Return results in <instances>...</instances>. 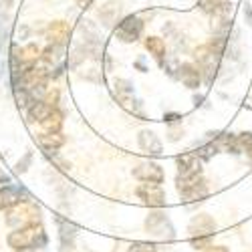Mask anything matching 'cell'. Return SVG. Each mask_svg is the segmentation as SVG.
<instances>
[{
  "label": "cell",
  "mask_w": 252,
  "mask_h": 252,
  "mask_svg": "<svg viewBox=\"0 0 252 252\" xmlns=\"http://www.w3.org/2000/svg\"><path fill=\"white\" fill-rule=\"evenodd\" d=\"M6 242L12 250H40L49 244L45 226L36 222L25 228H16L6 236Z\"/></svg>",
  "instance_id": "6da1fadb"
},
{
  "label": "cell",
  "mask_w": 252,
  "mask_h": 252,
  "mask_svg": "<svg viewBox=\"0 0 252 252\" xmlns=\"http://www.w3.org/2000/svg\"><path fill=\"white\" fill-rule=\"evenodd\" d=\"M176 190L184 204H198L210 194L208 182L204 180L202 174L200 176H178Z\"/></svg>",
  "instance_id": "7a4b0ae2"
},
{
  "label": "cell",
  "mask_w": 252,
  "mask_h": 252,
  "mask_svg": "<svg viewBox=\"0 0 252 252\" xmlns=\"http://www.w3.org/2000/svg\"><path fill=\"white\" fill-rule=\"evenodd\" d=\"M4 220L12 230L36 224V222H40V208L31 198L23 200V202H18V204H14L12 208L6 210V218Z\"/></svg>",
  "instance_id": "3957f363"
},
{
  "label": "cell",
  "mask_w": 252,
  "mask_h": 252,
  "mask_svg": "<svg viewBox=\"0 0 252 252\" xmlns=\"http://www.w3.org/2000/svg\"><path fill=\"white\" fill-rule=\"evenodd\" d=\"M194 61L202 73L204 83L206 85H212L214 79L220 73V67H222V55L216 53L210 45H204V47H198L194 51Z\"/></svg>",
  "instance_id": "277c9868"
},
{
  "label": "cell",
  "mask_w": 252,
  "mask_h": 252,
  "mask_svg": "<svg viewBox=\"0 0 252 252\" xmlns=\"http://www.w3.org/2000/svg\"><path fill=\"white\" fill-rule=\"evenodd\" d=\"M145 230H148V234L152 238L161 240V242H172L176 238V228L172 220L167 218V214L161 212V208L150 212V216L145 218Z\"/></svg>",
  "instance_id": "5b68a950"
},
{
  "label": "cell",
  "mask_w": 252,
  "mask_h": 252,
  "mask_svg": "<svg viewBox=\"0 0 252 252\" xmlns=\"http://www.w3.org/2000/svg\"><path fill=\"white\" fill-rule=\"evenodd\" d=\"M113 91H115V97H117L119 105L125 111L131 113V115H137V117H145V113L141 109V101L135 97V89H133L131 81L117 79L115 85H113Z\"/></svg>",
  "instance_id": "8992f818"
},
{
  "label": "cell",
  "mask_w": 252,
  "mask_h": 252,
  "mask_svg": "<svg viewBox=\"0 0 252 252\" xmlns=\"http://www.w3.org/2000/svg\"><path fill=\"white\" fill-rule=\"evenodd\" d=\"M143 32V20L137 14H129L121 18L115 27V36L121 43H135Z\"/></svg>",
  "instance_id": "52a82bcc"
},
{
  "label": "cell",
  "mask_w": 252,
  "mask_h": 252,
  "mask_svg": "<svg viewBox=\"0 0 252 252\" xmlns=\"http://www.w3.org/2000/svg\"><path fill=\"white\" fill-rule=\"evenodd\" d=\"M133 178L139 180L141 184H159L161 186L165 180V174H163V167L158 161L145 159L133 167Z\"/></svg>",
  "instance_id": "ba28073f"
},
{
  "label": "cell",
  "mask_w": 252,
  "mask_h": 252,
  "mask_svg": "<svg viewBox=\"0 0 252 252\" xmlns=\"http://www.w3.org/2000/svg\"><path fill=\"white\" fill-rule=\"evenodd\" d=\"M135 196L154 210L158 208H163L165 206V192L159 184H141L135 188Z\"/></svg>",
  "instance_id": "9c48e42d"
},
{
  "label": "cell",
  "mask_w": 252,
  "mask_h": 252,
  "mask_svg": "<svg viewBox=\"0 0 252 252\" xmlns=\"http://www.w3.org/2000/svg\"><path fill=\"white\" fill-rule=\"evenodd\" d=\"M218 230L216 220L210 216V214H196L190 224H188V232H190V238L196 236H214Z\"/></svg>",
  "instance_id": "30bf717a"
},
{
  "label": "cell",
  "mask_w": 252,
  "mask_h": 252,
  "mask_svg": "<svg viewBox=\"0 0 252 252\" xmlns=\"http://www.w3.org/2000/svg\"><path fill=\"white\" fill-rule=\"evenodd\" d=\"M57 228H59V242H61V250L63 252H71L75 248V240H77V232L79 228L63 216H55Z\"/></svg>",
  "instance_id": "8fae6325"
},
{
  "label": "cell",
  "mask_w": 252,
  "mask_h": 252,
  "mask_svg": "<svg viewBox=\"0 0 252 252\" xmlns=\"http://www.w3.org/2000/svg\"><path fill=\"white\" fill-rule=\"evenodd\" d=\"M29 200V192L23 186H0V212H6L8 208H12L14 204Z\"/></svg>",
  "instance_id": "7c38bea8"
},
{
  "label": "cell",
  "mask_w": 252,
  "mask_h": 252,
  "mask_svg": "<svg viewBox=\"0 0 252 252\" xmlns=\"http://www.w3.org/2000/svg\"><path fill=\"white\" fill-rule=\"evenodd\" d=\"M178 79L184 83V87H188L190 91H196L200 85H202V73L198 69V65H194V63H182V65H178Z\"/></svg>",
  "instance_id": "4fadbf2b"
},
{
  "label": "cell",
  "mask_w": 252,
  "mask_h": 252,
  "mask_svg": "<svg viewBox=\"0 0 252 252\" xmlns=\"http://www.w3.org/2000/svg\"><path fill=\"white\" fill-rule=\"evenodd\" d=\"M36 143L47 154H57L63 145L67 143V137L63 135V131H40L36 135Z\"/></svg>",
  "instance_id": "5bb4252c"
},
{
  "label": "cell",
  "mask_w": 252,
  "mask_h": 252,
  "mask_svg": "<svg viewBox=\"0 0 252 252\" xmlns=\"http://www.w3.org/2000/svg\"><path fill=\"white\" fill-rule=\"evenodd\" d=\"M178 176H200L202 174V159L192 152L176 158Z\"/></svg>",
  "instance_id": "9a60e30c"
},
{
  "label": "cell",
  "mask_w": 252,
  "mask_h": 252,
  "mask_svg": "<svg viewBox=\"0 0 252 252\" xmlns=\"http://www.w3.org/2000/svg\"><path fill=\"white\" fill-rule=\"evenodd\" d=\"M137 145L139 150L150 154V156H161L163 154V143L159 141V137L150 131V129H141L139 135H137Z\"/></svg>",
  "instance_id": "2e32d148"
},
{
  "label": "cell",
  "mask_w": 252,
  "mask_h": 252,
  "mask_svg": "<svg viewBox=\"0 0 252 252\" xmlns=\"http://www.w3.org/2000/svg\"><path fill=\"white\" fill-rule=\"evenodd\" d=\"M65 49H67V45L49 43V47L40 53V61L47 63V65L51 67V71H55V69L63 67L61 63H63V59H65ZM51 77H53V73H51Z\"/></svg>",
  "instance_id": "e0dca14e"
},
{
  "label": "cell",
  "mask_w": 252,
  "mask_h": 252,
  "mask_svg": "<svg viewBox=\"0 0 252 252\" xmlns=\"http://www.w3.org/2000/svg\"><path fill=\"white\" fill-rule=\"evenodd\" d=\"M71 36V27L65 20H55L47 29V38L49 43H59V45H67Z\"/></svg>",
  "instance_id": "ac0fdd59"
},
{
  "label": "cell",
  "mask_w": 252,
  "mask_h": 252,
  "mask_svg": "<svg viewBox=\"0 0 252 252\" xmlns=\"http://www.w3.org/2000/svg\"><path fill=\"white\" fill-rule=\"evenodd\" d=\"M198 8L210 16H222L232 12L230 0H198Z\"/></svg>",
  "instance_id": "d6986e66"
},
{
  "label": "cell",
  "mask_w": 252,
  "mask_h": 252,
  "mask_svg": "<svg viewBox=\"0 0 252 252\" xmlns=\"http://www.w3.org/2000/svg\"><path fill=\"white\" fill-rule=\"evenodd\" d=\"M99 20L105 25V27H113L115 23H119V14H121V4L119 2H107L105 6L99 8Z\"/></svg>",
  "instance_id": "ffe728a7"
},
{
  "label": "cell",
  "mask_w": 252,
  "mask_h": 252,
  "mask_svg": "<svg viewBox=\"0 0 252 252\" xmlns=\"http://www.w3.org/2000/svg\"><path fill=\"white\" fill-rule=\"evenodd\" d=\"M55 107H53V105H49L45 99H40V101H34L32 105H31V107L27 109V115H29V121L31 123H40V121H43L51 111H53Z\"/></svg>",
  "instance_id": "44dd1931"
},
{
  "label": "cell",
  "mask_w": 252,
  "mask_h": 252,
  "mask_svg": "<svg viewBox=\"0 0 252 252\" xmlns=\"http://www.w3.org/2000/svg\"><path fill=\"white\" fill-rule=\"evenodd\" d=\"M63 123H65V115H63V113L55 107L38 125H40V131H61V129H63Z\"/></svg>",
  "instance_id": "7402d4cb"
},
{
  "label": "cell",
  "mask_w": 252,
  "mask_h": 252,
  "mask_svg": "<svg viewBox=\"0 0 252 252\" xmlns=\"http://www.w3.org/2000/svg\"><path fill=\"white\" fill-rule=\"evenodd\" d=\"M145 49H148V53L152 57L158 59L159 65H163V59H165V43H163V38H159V36H148V38H145Z\"/></svg>",
  "instance_id": "603a6c76"
},
{
  "label": "cell",
  "mask_w": 252,
  "mask_h": 252,
  "mask_svg": "<svg viewBox=\"0 0 252 252\" xmlns=\"http://www.w3.org/2000/svg\"><path fill=\"white\" fill-rule=\"evenodd\" d=\"M220 152V148H218V143L214 141V139H208L204 145H198V150L194 152L202 161H208V159H212L216 154Z\"/></svg>",
  "instance_id": "cb8c5ba5"
},
{
  "label": "cell",
  "mask_w": 252,
  "mask_h": 252,
  "mask_svg": "<svg viewBox=\"0 0 252 252\" xmlns=\"http://www.w3.org/2000/svg\"><path fill=\"white\" fill-rule=\"evenodd\" d=\"M238 143H240V150L246 154L248 161L252 163V131H242V133H238Z\"/></svg>",
  "instance_id": "d4e9b609"
},
{
  "label": "cell",
  "mask_w": 252,
  "mask_h": 252,
  "mask_svg": "<svg viewBox=\"0 0 252 252\" xmlns=\"http://www.w3.org/2000/svg\"><path fill=\"white\" fill-rule=\"evenodd\" d=\"M212 242H214V236H196V238H190V244L196 250H206V248L212 246Z\"/></svg>",
  "instance_id": "484cf974"
},
{
  "label": "cell",
  "mask_w": 252,
  "mask_h": 252,
  "mask_svg": "<svg viewBox=\"0 0 252 252\" xmlns=\"http://www.w3.org/2000/svg\"><path fill=\"white\" fill-rule=\"evenodd\" d=\"M127 252H158V248L154 242H133L129 244Z\"/></svg>",
  "instance_id": "4316f807"
},
{
  "label": "cell",
  "mask_w": 252,
  "mask_h": 252,
  "mask_svg": "<svg viewBox=\"0 0 252 252\" xmlns=\"http://www.w3.org/2000/svg\"><path fill=\"white\" fill-rule=\"evenodd\" d=\"M31 161H32V154L29 152V154H25V158H23V159H20V161L16 163V172H18V174H25V172L29 170Z\"/></svg>",
  "instance_id": "83f0119b"
},
{
  "label": "cell",
  "mask_w": 252,
  "mask_h": 252,
  "mask_svg": "<svg viewBox=\"0 0 252 252\" xmlns=\"http://www.w3.org/2000/svg\"><path fill=\"white\" fill-rule=\"evenodd\" d=\"M45 101L49 105H53V107H57V105H59V91L57 89H49L47 95H45Z\"/></svg>",
  "instance_id": "f1b7e54d"
},
{
  "label": "cell",
  "mask_w": 252,
  "mask_h": 252,
  "mask_svg": "<svg viewBox=\"0 0 252 252\" xmlns=\"http://www.w3.org/2000/svg\"><path fill=\"white\" fill-rule=\"evenodd\" d=\"M163 121L165 123H178V121H182V115L180 113H165L163 115Z\"/></svg>",
  "instance_id": "f546056e"
},
{
  "label": "cell",
  "mask_w": 252,
  "mask_h": 252,
  "mask_svg": "<svg viewBox=\"0 0 252 252\" xmlns=\"http://www.w3.org/2000/svg\"><path fill=\"white\" fill-rule=\"evenodd\" d=\"M244 18H246L248 25H252V6H250V4L244 6Z\"/></svg>",
  "instance_id": "4dcf8cb0"
},
{
  "label": "cell",
  "mask_w": 252,
  "mask_h": 252,
  "mask_svg": "<svg viewBox=\"0 0 252 252\" xmlns=\"http://www.w3.org/2000/svg\"><path fill=\"white\" fill-rule=\"evenodd\" d=\"M204 252H230V250H228L226 246H214V244H212L210 248H206Z\"/></svg>",
  "instance_id": "1f68e13d"
},
{
  "label": "cell",
  "mask_w": 252,
  "mask_h": 252,
  "mask_svg": "<svg viewBox=\"0 0 252 252\" xmlns=\"http://www.w3.org/2000/svg\"><path fill=\"white\" fill-rule=\"evenodd\" d=\"M204 95H194V107H202V105H204Z\"/></svg>",
  "instance_id": "d6a6232c"
},
{
  "label": "cell",
  "mask_w": 252,
  "mask_h": 252,
  "mask_svg": "<svg viewBox=\"0 0 252 252\" xmlns=\"http://www.w3.org/2000/svg\"><path fill=\"white\" fill-rule=\"evenodd\" d=\"M91 2H93V0H77V4H79L81 8H89Z\"/></svg>",
  "instance_id": "836d02e7"
},
{
  "label": "cell",
  "mask_w": 252,
  "mask_h": 252,
  "mask_svg": "<svg viewBox=\"0 0 252 252\" xmlns=\"http://www.w3.org/2000/svg\"><path fill=\"white\" fill-rule=\"evenodd\" d=\"M182 133H184V131H182ZM182 133H180V131H172V133H170V139H172V141H176V139H180V135H182Z\"/></svg>",
  "instance_id": "e575fe53"
},
{
  "label": "cell",
  "mask_w": 252,
  "mask_h": 252,
  "mask_svg": "<svg viewBox=\"0 0 252 252\" xmlns=\"http://www.w3.org/2000/svg\"><path fill=\"white\" fill-rule=\"evenodd\" d=\"M14 252H38V250H14Z\"/></svg>",
  "instance_id": "d590c367"
}]
</instances>
